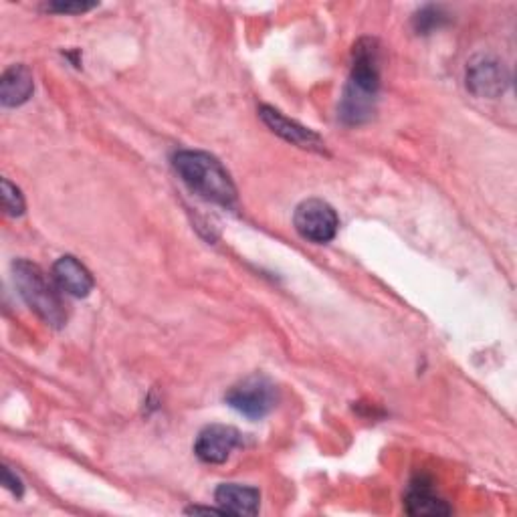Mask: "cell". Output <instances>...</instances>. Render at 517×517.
Listing matches in <instances>:
<instances>
[{"mask_svg":"<svg viewBox=\"0 0 517 517\" xmlns=\"http://www.w3.org/2000/svg\"><path fill=\"white\" fill-rule=\"evenodd\" d=\"M186 513H221L225 515V511L219 507V509H213V507H190L186 509Z\"/></svg>","mask_w":517,"mask_h":517,"instance_id":"ac0fdd59","label":"cell"},{"mask_svg":"<svg viewBox=\"0 0 517 517\" xmlns=\"http://www.w3.org/2000/svg\"><path fill=\"white\" fill-rule=\"evenodd\" d=\"M172 164L182 182L200 198L221 206L237 202V188L215 156L198 150H180L174 154Z\"/></svg>","mask_w":517,"mask_h":517,"instance_id":"6da1fadb","label":"cell"},{"mask_svg":"<svg viewBox=\"0 0 517 517\" xmlns=\"http://www.w3.org/2000/svg\"><path fill=\"white\" fill-rule=\"evenodd\" d=\"M225 400L231 408L241 412L243 417L259 421V419L267 417L269 412L277 406L279 394H277V386L267 376L253 374V376H247L245 380H241L239 384H235L227 392Z\"/></svg>","mask_w":517,"mask_h":517,"instance_id":"3957f363","label":"cell"},{"mask_svg":"<svg viewBox=\"0 0 517 517\" xmlns=\"http://www.w3.org/2000/svg\"><path fill=\"white\" fill-rule=\"evenodd\" d=\"M449 23V15L445 13L443 7L427 5L423 7L415 17H412V27L419 35H431L433 31L445 27Z\"/></svg>","mask_w":517,"mask_h":517,"instance_id":"5bb4252c","label":"cell"},{"mask_svg":"<svg viewBox=\"0 0 517 517\" xmlns=\"http://www.w3.org/2000/svg\"><path fill=\"white\" fill-rule=\"evenodd\" d=\"M0 188H3V206H5V213L9 217H23L25 215V198L21 194V190L7 178H3V184H0Z\"/></svg>","mask_w":517,"mask_h":517,"instance_id":"9a60e30c","label":"cell"},{"mask_svg":"<svg viewBox=\"0 0 517 517\" xmlns=\"http://www.w3.org/2000/svg\"><path fill=\"white\" fill-rule=\"evenodd\" d=\"M259 118L263 120V124L279 138H283L285 142L297 146V148H303V150H309V152H316V154H326V144L324 140L314 132L309 130L289 118H285L281 112H277L275 108H269V106H263L259 110Z\"/></svg>","mask_w":517,"mask_h":517,"instance_id":"ba28073f","label":"cell"},{"mask_svg":"<svg viewBox=\"0 0 517 517\" xmlns=\"http://www.w3.org/2000/svg\"><path fill=\"white\" fill-rule=\"evenodd\" d=\"M3 485H5L9 491H13L17 497H21L23 491H25V485H23L21 477L15 475V473L11 471V467H5V469H3Z\"/></svg>","mask_w":517,"mask_h":517,"instance_id":"e0dca14e","label":"cell"},{"mask_svg":"<svg viewBox=\"0 0 517 517\" xmlns=\"http://www.w3.org/2000/svg\"><path fill=\"white\" fill-rule=\"evenodd\" d=\"M350 85L376 95L380 87V45L376 39L364 37L354 45Z\"/></svg>","mask_w":517,"mask_h":517,"instance_id":"52a82bcc","label":"cell"},{"mask_svg":"<svg viewBox=\"0 0 517 517\" xmlns=\"http://www.w3.org/2000/svg\"><path fill=\"white\" fill-rule=\"evenodd\" d=\"M376 110V95L366 93L354 85H346L344 95L340 99L338 116L346 126H360L372 120Z\"/></svg>","mask_w":517,"mask_h":517,"instance_id":"4fadbf2b","label":"cell"},{"mask_svg":"<svg viewBox=\"0 0 517 517\" xmlns=\"http://www.w3.org/2000/svg\"><path fill=\"white\" fill-rule=\"evenodd\" d=\"M511 75L503 61L493 55H477L467 67V87L477 97L495 99L505 93Z\"/></svg>","mask_w":517,"mask_h":517,"instance_id":"5b68a950","label":"cell"},{"mask_svg":"<svg viewBox=\"0 0 517 517\" xmlns=\"http://www.w3.org/2000/svg\"><path fill=\"white\" fill-rule=\"evenodd\" d=\"M241 441L243 437L237 429L227 425H211L200 431L194 443V453L202 463L221 465L233 455Z\"/></svg>","mask_w":517,"mask_h":517,"instance_id":"8992f818","label":"cell"},{"mask_svg":"<svg viewBox=\"0 0 517 517\" xmlns=\"http://www.w3.org/2000/svg\"><path fill=\"white\" fill-rule=\"evenodd\" d=\"M404 507L408 515H449L453 509L445 499L435 495L431 483H427L423 477L419 481H412L410 489L404 497Z\"/></svg>","mask_w":517,"mask_h":517,"instance_id":"7c38bea8","label":"cell"},{"mask_svg":"<svg viewBox=\"0 0 517 517\" xmlns=\"http://www.w3.org/2000/svg\"><path fill=\"white\" fill-rule=\"evenodd\" d=\"M35 79L27 65H11L0 79V101L5 108H19L33 97Z\"/></svg>","mask_w":517,"mask_h":517,"instance_id":"8fae6325","label":"cell"},{"mask_svg":"<svg viewBox=\"0 0 517 517\" xmlns=\"http://www.w3.org/2000/svg\"><path fill=\"white\" fill-rule=\"evenodd\" d=\"M297 233L312 243H330L340 229V219L326 200H303L293 215Z\"/></svg>","mask_w":517,"mask_h":517,"instance_id":"277c9868","label":"cell"},{"mask_svg":"<svg viewBox=\"0 0 517 517\" xmlns=\"http://www.w3.org/2000/svg\"><path fill=\"white\" fill-rule=\"evenodd\" d=\"M53 279L57 287L73 297H87L93 289V277L83 263L75 257L65 255L53 265Z\"/></svg>","mask_w":517,"mask_h":517,"instance_id":"9c48e42d","label":"cell"},{"mask_svg":"<svg viewBox=\"0 0 517 517\" xmlns=\"http://www.w3.org/2000/svg\"><path fill=\"white\" fill-rule=\"evenodd\" d=\"M219 507L227 515H257L261 505V493L255 487L239 483H223L215 491Z\"/></svg>","mask_w":517,"mask_h":517,"instance_id":"30bf717a","label":"cell"},{"mask_svg":"<svg viewBox=\"0 0 517 517\" xmlns=\"http://www.w3.org/2000/svg\"><path fill=\"white\" fill-rule=\"evenodd\" d=\"M13 277L25 303L45 324L53 328H63L67 324V305L59 293L61 289L39 265L17 259L13 263Z\"/></svg>","mask_w":517,"mask_h":517,"instance_id":"7a4b0ae2","label":"cell"},{"mask_svg":"<svg viewBox=\"0 0 517 517\" xmlns=\"http://www.w3.org/2000/svg\"><path fill=\"white\" fill-rule=\"evenodd\" d=\"M95 7H97L95 3H79V0H73V3H63V0H57V3H49L45 9L49 13H57V15H81Z\"/></svg>","mask_w":517,"mask_h":517,"instance_id":"2e32d148","label":"cell"}]
</instances>
